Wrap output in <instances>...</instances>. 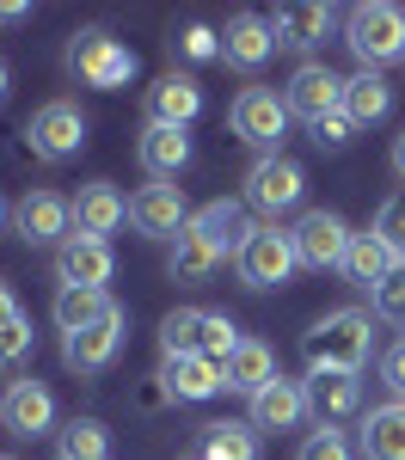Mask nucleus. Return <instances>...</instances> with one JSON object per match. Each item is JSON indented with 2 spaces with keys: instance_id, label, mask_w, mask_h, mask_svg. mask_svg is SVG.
<instances>
[{
  "instance_id": "41",
  "label": "nucleus",
  "mask_w": 405,
  "mask_h": 460,
  "mask_svg": "<svg viewBox=\"0 0 405 460\" xmlns=\"http://www.w3.org/2000/svg\"><path fill=\"white\" fill-rule=\"evenodd\" d=\"M19 19H31V6L25 0H0V25H19Z\"/></svg>"
},
{
  "instance_id": "35",
  "label": "nucleus",
  "mask_w": 405,
  "mask_h": 460,
  "mask_svg": "<svg viewBox=\"0 0 405 460\" xmlns=\"http://www.w3.org/2000/svg\"><path fill=\"white\" fill-rule=\"evenodd\" d=\"M31 319L19 314L13 319V325H0V368H19V362H25V356H31Z\"/></svg>"
},
{
  "instance_id": "14",
  "label": "nucleus",
  "mask_w": 405,
  "mask_h": 460,
  "mask_svg": "<svg viewBox=\"0 0 405 460\" xmlns=\"http://www.w3.org/2000/svg\"><path fill=\"white\" fill-rule=\"evenodd\" d=\"M117 258H110V240H86V234H68L56 246V277L62 288H105Z\"/></svg>"
},
{
  "instance_id": "46",
  "label": "nucleus",
  "mask_w": 405,
  "mask_h": 460,
  "mask_svg": "<svg viewBox=\"0 0 405 460\" xmlns=\"http://www.w3.org/2000/svg\"><path fill=\"white\" fill-rule=\"evenodd\" d=\"M0 460H13V455H0Z\"/></svg>"
},
{
  "instance_id": "28",
  "label": "nucleus",
  "mask_w": 405,
  "mask_h": 460,
  "mask_svg": "<svg viewBox=\"0 0 405 460\" xmlns=\"http://www.w3.org/2000/svg\"><path fill=\"white\" fill-rule=\"evenodd\" d=\"M387 111H393V93H387L381 74H350L344 80V117L350 123H381Z\"/></svg>"
},
{
  "instance_id": "12",
  "label": "nucleus",
  "mask_w": 405,
  "mask_h": 460,
  "mask_svg": "<svg viewBox=\"0 0 405 460\" xmlns=\"http://www.w3.org/2000/svg\"><path fill=\"white\" fill-rule=\"evenodd\" d=\"M160 387H166V399L197 405V399H216V393L227 387V368H221L216 356H203V350L166 356V362H160Z\"/></svg>"
},
{
  "instance_id": "39",
  "label": "nucleus",
  "mask_w": 405,
  "mask_h": 460,
  "mask_svg": "<svg viewBox=\"0 0 405 460\" xmlns=\"http://www.w3.org/2000/svg\"><path fill=\"white\" fill-rule=\"evenodd\" d=\"M350 129H357V123L338 111V117H326V123H313V142H320V147H344V142H350Z\"/></svg>"
},
{
  "instance_id": "31",
  "label": "nucleus",
  "mask_w": 405,
  "mask_h": 460,
  "mask_svg": "<svg viewBox=\"0 0 405 460\" xmlns=\"http://www.w3.org/2000/svg\"><path fill=\"white\" fill-rule=\"evenodd\" d=\"M110 455V429L99 418H74L62 429V460H105Z\"/></svg>"
},
{
  "instance_id": "7",
  "label": "nucleus",
  "mask_w": 405,
  "mask_h": 460,
  "mask_svg": "<svg viewBox=\"0 0 405 460\" xmlns=\"http://www.w3.org/2000/svg\"><path fill=\"white\" fill-rule=\"evenodd\" d=\"M240 277H246V288H283L295 277V240L277 227V221H264V227H252V240L240 246Z\"/></svg>"
},
{
  "instance_id": "37",
  "label": "nucleus",
  "mask_w": 405,
  "mask_h": 460,
  "mask_svg": "<svg viewBox=\"0 0 405 460\" xmlns=\"http://www.w3.org/2000/svg\"><path fill=\"white\" fill-rule=\"evenodd\" d=\"M172 43H179V56H190V62H216L221 56V31H209V25H184Z\"/></svg>"
},
{
  "instance_id": "30",
  "label": "nucleus",
  "mask_w": 405,
  "mask_h": 460,
  "mask_svg": "<svg viewBox=\"0 0 405 460\" xmlns=\"http://www.w3.org/2000/svg\"><path fill=\"white\" fill-rule=\"evenodd\" d=\"M160 344H166V356L203 350V307H172V314L160 319Z\"/></svg>"
},
{
  "instance_id": "15",
  "label": "nucleus",
  "mask_w": 405,
  "mask_h": 460,
  "mask_svg": "<svg viewBox=\"0 0 405 460\" xmlns=\"http://www.w3.org/2000/svg\"><path fill=\"white\" fill-rule=\"evenodd\" d=\"M301 387H307V411L320 418V429H338L344 418H357V405H363V375H331V368H313Z\"/></svg>"
},
{
  "instance_id": "25",
  "label": "nucleus",
  "mask_w": 405,
  "mask_h": 460,
  "mask_svg": "<svg viewBox=\"0 0 405 460\" xmlns=\"http://www.w3.org/2000/svg\"><path fill=\"white\" fill-rule=\"evenodd\" d=\"M357 448H363V460H405V399L368 411Z\"/></svg>"
},
{
  "instance_id": "23",
  "label": "nucleus",
  "mask_w": 405,
  "mask_h": 460,
  "mask_svg": "<svg viewBox=\"0 0 405 460\" xmlns=\"http://www.w3.org/2000/svg\"><path fill=\"white\" fill-rule=\"evenodd\" d=\"M301 418H307V387L277 375L264 393H252V418H246V424L252 429H295Z\"/></svg>"
},
{
  "instance_id": "1",
  "label": "nucleus",
  "mask_w": 405,
  "mask_h": 460,
  "mask_svg": "<svg viewBox=\"0 0 405 460\" xmlns=\"http://www.w3.org/2000/svg\"><path fill=\"white\" fill-rule=\"evenodd\" d=\"M307 350V375L331 368V375H363L368 350H374V319L363 307H331L326 319H313V332L301 338Z\"/></svg>"
},
{
  "instance_id": "38",
  "label": "nucleus",
  "mask_w": 405,
  "mask_h": 460,
  "mask_svg": "<svg viewBox=\"0 0 405 460\" xmlns=\"http://www.w3.org/2000/svg\"><path fill=\"white\" fill-rule=\"evenodd\" d=\"M374 314L387 319V325H405V270L393 277V283L374 288Z\"/></svg>"
},
{
  "instance_id": "4",
  "label": "nucleus",
  "mask_w": 405,
  "mask_h": 460,
  "mask_svg": "<svg viewBox=\"0 0 405 460\" xmlns=\"http://www.w3.org/2000/svg\"><path fill=\"white\" fill-rule=\"evenodd\" d=\"M227 123H233V136L258 154H283V136H289V105H283V93H270V86H246L233 105H227Z\"/></svg>"
},
{
  "instance_id": "16",
  "label": "nucleus",
  "mask_w": 405,
  "mask_h": 460,
  "mask_svg": "<svg viewBox=\"0 0 405 460\" xmlns=\"http://www.w3.org/2000/svg\"><path fill=\"white\" fill-rule=\"evenodd\" d=\"M184 234H197L209 252H233L240 258V246L252 240V227H246V203H233V197H216V203H203V209H190V227Z\"/></svg>"
},
{
  "instance_id": "32",
  "label": "nucleus",
  "mask_w": 405,
  "mask_h": 460,
  "mask_svg": "<svg viewBox=\"0 0 405 460\" xmlns=\"http://www.w3.org/2000/svg\"><path fill=\"white\" fill-rule=\"evenodd\" d=\"M216 264H221V252H209L197 234H179V240H172V277H179V283H203Z\"/></svg>"
},
{
  "instance_id": "44",
  "label": "nucleus",
  "mask_w": 405,
  "mask_h": 460,
  "mask_svg": "<svg viewBox=\"0 0 405 460\" xmlns=\"http://www.w3.org/2000/svg\"><path fill=\"white\" fill-rule=\"evenodd\" d=\"M393 172L405 178V136H400V142H393Z\"/></svg>"
},
{
  "instance_id": "21",
  "label": "nucleus",
  "mask_w": 405,
  "mask_h": 460,
  "mask_svg": "<svg viewBox=\"0 0 405 460\" xmlns=\"http://www.w3.org/2000/svg\"><path fill=\"white\" fill-rule=\"evenodd\" d=\"M136 160H142V172L154 178V184H166V178H179L184 166H190V136H184V129H166V123H142Z\"/></svg>"
},
{
  "instance_id": "36",
  "label": "nucleus",
  "mask_w": 405,
  "mask_h": 460,
  "mask_svg": "<svg viewBox=\"0 0 405 460\" xmlns=\"http://www.w3.org/2000/svg\"><path fill=\"white\" fill-rule=\"evenodd\" d=\"M295 460H350V442H344V429H313L295 448Z\"/></svg>"
},
{
  "instance_id": "19",
  "label": "nucleus",
  "mask_w": 405,
  "mask_h": 460,
  "mask_svg": "<svg viewBox=\"0 0 405 460\" xmlns=\"http://www.w3.org/2000/svg\"><path fill=\"white\" fill-rule=\"evenodd\" d=\"M203 111V86L190 74H160L147 86V123H166V129H190Z\"/></svg>"
},
{
  "instance_id": "45",
  "label": "nucleus",
  "mask_w": 405,
  "mask_h": 460,
  "mask_svg": "<svg viewBox=\"0 0 405 460\" xmlns=\"http://www.w3.org/2000/svg\"><path fill=\"white\" fill-rule=\"evenodd\" d=\"M0 227H6V203H0Z\"/></svg>"
},
{
  "instance_id": "43",
  "label": "nucleus",
  "mask_w": 405,
  "mask_h": 460,
  "mask_svg": "<svg viewBox=\"0 0 405 460\" xmlns=\"http://www.w3.org/2000/svg\"><path fill=\"white\" fill-rule=\"evenodd\" d=\"M6 93H13V68L0 62V105H6Z\"/></svg>"
},
{
  "instance_id": "22",
  "label": "nucleus",
  "mask_w": 405,
  "mask_h": 460,
  "mask_svg": "<svg viewBox=\"0 0 405 460\" xmlns=\"http://www.w3.org/2000/svg\"><path fill=\"white\" fill-rule=\"evenodd\" d=\"M400 264H405V258H400L393 246H387V240H381L374 227H368V234H357V240H350L344 277H350L357 288H368V295H374L381 283H393V277H400Z\"/></svg>"
},
{
  "instance_id": "33",
  "label": "nucleus",
  "mask_w": 405,
  "mask_h": 460,
  "mask_svg": "<svg viewBox=\"0 0 405 460\" xmlns=\"http://www.w3.org/2000/svg\"><path fill=\"white\" fill-rule=\"evenodd\" d=\"M233 350H240V325H233L227 314H203V356L227 362Z\"/></svg>"
},
{
  "instance_id": "2",
  "label": "nucleus",
  "mask_w": 405,
  "mask_h": 460,
  "mask_svg": "<svg viewBox=\"0 0 405 460\" xmlns=\"http://www.w3.org/2000/svg\"><path fill=\"white\" fill-rule=\"evenodd\" d=\"M344 43H350V56L363 62V74H381V68H393V62H405V6H393V0H363V6H350Z\"/></svg>"
},
{
  "instance_id": "34",
  "label": "nucleus",
  "mask_w": 405,
  "mask_h": 460,
  "mask_svg": "<svg viewBox=\"0 0 405 460\" xmlns=\"http://www.w3.org/2000/svg\"><path fill=\"white\" fill-rule=\"evenodd\" d=\"M374 234H381V240L405 258V190H393V197L374 209Z\"/></svg>"
},
{
  "instance_id": "40",
  "label": "nucleus",
  "mask_w": 405,
  "mask_h": 460,
  "mask_svg": "<svg viewBox=\"0 0 405 460\" xmlns=\"http://www.w3.org/2000/svg\"><path fill=\"white\" fill-rule=\"evenodd\" d=\"M381 381H387V387L405 399V338H400V344H393L387 356H381Z\"/></svg>"
},
{
  "instance_id": "5",
  "label": "nucleus",
  "mask_w": 405,
  "mask_h": 460,
  "mask_svg": "<svg viewBox=\"0 0 405 460\" xmlns=\"http://www.w3.org/2000/svg\"><path fill=\"white\" fill-rule=\"evenodd\" d=\"M25 147H31L37 160H49V166H62L74 160L80 147H86V117L74 99H49V105L31 111V123H25Z\"/></svg>"
},
{
  "instance_id": "29",
  "label": "nucleus",
  "mask_w": 405,
  "mask_h": 460,
  "mask_svg": "<svg viewBox=\"0 0 405 460\" xmlns=\"http://www.w3.org/2000/svg\"><path fill=\"white\" fill-rule=\"evenodd\" d=\"M197 460H258V429L252 424H233V418L203 424V455H197Z\"/></svg>"
},
{
  "instance_id": "42",
  "label": "nucleus",
  "mask_w": 405,
  "mask_h": 460,
  "mask_svg": "<svg viewBox=\"0 0 405 460\" xmlns=\"http://www.w3.org/2000/svg\"><path fill=\"white\" fill-rule=\"evenodd\" d=\"M19 319V301H13V283H0V325H13Z\"/></svg>"
},
{
  "instance_id": "6",
  "label": "nucleus",
  "mask_w": 405,
  "mask_h": 460,
  "mask_svg": "<svg viewBox=\"0 0 405 460\" xmlns=\"http://www.w3.org/2000/svg\"><path fill=\"white\" fill-rule=\"evenodd\" d=\"M301 197H307L301 160H289V154H258L252 172H246V203H252L258 215H289Z\"/></svg>"
},
{
  "instance_id": "17",
  "label": "nucleus",
  "mask_w": 405,
  "mask_h": 460,
  "mask_svg": "<svg viewBox=\"0 0 405 460\" xmlns=\"http://www.w3.org/2000/svg\"><path fill=\"white\" fill-rule=\"evenodd\" d=\"M13 221H19V234H25L31 246H49V240H68L74 234V203L56 197V190H25L19 209H13Z\"/></svg>"
},
{
  "instance_id": "9",
  "label": "nucleus",
  "mask_w": 405,
  "mask_h": 460,
  "mask_svg": "<svg viewBox=\"0 0 405 460\" xmlns=\"http://www.w3.org/2000/svg\"><path fill=\"white\" fill-rule=\"evenodd\" d=\"M289 240H295V258L307 264V270H344V258H350V227H344V215H331V209H307L301 221L289 227Z\"/></svg>"
},
{
  "instance_id": "18",
  "label": "nucleus",
  "mask_w": 405,
  "mask_h": 460,
  "mask_svg": "<svg viewBox=\"0 0 405 460\" xmlns=\"http://www.w3.org/2000/svg\"><path fill=\"white\" fill-rule=\"evenodd\" d=\"M270 56H277V31H270V19H258V13H233L227 31H221V62L258 74Z\"/></svg>"
},
{
  "instance_id": "20",
  "label": "nucleus",
  "mask_w": 405,
  "mask_h": 460,
  "mask_svg": "<svg viewBox=\"0 0 405 460\" xmlns=\"http://www.w3.org/2000/svg\"><path fill=\"white\" fill-rule=\"evenodd\" d=\"M68 203H74V234H86V240H105L129 221V197L117 184H80V197H68Z\"/></svg>"
},
{
  "instance_id": "26",
  "label": "nucleus",
  "mask_w": 405,
  "mask_h": 460,
  "mask_svg": "<svg viewBox=\"0 0 405 460\" xmlns=\"http://www.w3.org/2000/svg\"><path fill=\"white\" fill-rule=\"evenodd\" d=\"M221 368H227V393H246V399H252V393H264L277 381V350L258 344V338H240V350L227 356Z\"/></svg>"
},
{
  "instance_id": "10",
  "label": "nucleus",
  "mask_w": 405,
  "mask_h": 460,
  "mask_svg": "<svg viewBox=\"0 0 405 460\" xmlns=\"http://www.w3.org/2000/svg\"><path fill=\"white\" fill-rule=\"evenodd\" d=\"M129 227L142 240H179L190 227V209H184V190L179 184H142L129 197Z\"/></svg>"
},
{
  "instance_id": "13",
  "label": "nucleus",
  "mask_w": 405,
  "mask_h": 460,
  "mask_svg": "<svg viewBox=\"0 0 405 460\" xmlns=\"http://www.w3.org/2000/svg\"><path fill=\"white\" fill-rule=\"evenodd\" d=\"M0 424L13 429V436H43V429H56V393L43 387V381H6L0 393Z\"/></svg>"
},
{
  "instance_id": "3",
  "label": "nucleus",
  "mask_w": 405,
  "mask_h": 460,
  "mask_svg": "<svg viewBox=\"0 0 405 460\" xmlns=\"http://www.w3.org/2000/svg\"><path fill=\"white\" fill-rule=\"evenodd\" d=\"M68 74L80 86H99V93H117V86H129L136 80V49L129 43H117L110 31H74L68 43Z\"/></svg>"
},
{
  "instance_id": "11",
  "label": "nucleus",
  "mask_w": 405,
  "mask_h": 460,
  "mask_svg": "<svg viewBox=\"0 0 405 460\" xmlns=\"http://www.w3.org/2000/svg\"><path fill=\"white\" fill-rule=\"evenodd\" d=\"M123 307H110L99 325H86V332H74V338H62V356H68L74 375H105L110 362H117V350H123Z\"/></svg>"
},
{
  "instance_id": "24",
  "label": "nucleus",
  "mask_w": 405,
  "mask_h": 460,
  "mask_svg": "<svg viewBox=\"0 0 405 460\" xmlns=\"http://www.w3.org/2000/svg\"><path fill=\"white\" fill-rule=\"evenodd\" d=\"M270 31H277V43H289V49H313L331 31V6H320V0H289V6L270 13Z\"/></svg>"
},
{
  "instance_id": "8",
  "label": "nucleus",
  "mask_w": 405,
  "mask_h": 460,
  "mask_svg": "<svg viewBox=\"0 0 405 460\" xmlns=\"http://www.w3.org/2000/svg\"><path fill=\"white\" fill-rule=\"evenodd\" d=\"M283 105H289V117H301L307 129L326 123V117L344 111V74H331L326 62H301V68L289 74V86H283Z\"/></svg>"
},
{
  "instance_id": "27",
  "label": "nucleus",
  "mask_w": 405,
  "mask_h": 460,
  "mask_svg": "<svg viewBox=\"0 0 405 460\" xmlns=\"http://www.w3.org/2000/svg\"><path fill=\"white\" fill-rule=\"evenodd\" d=\"M117 301H110L105 288H56V325H62V338H74V332H86V325H99V319L110 314Z\"/></svg>"
}]
</instances>
